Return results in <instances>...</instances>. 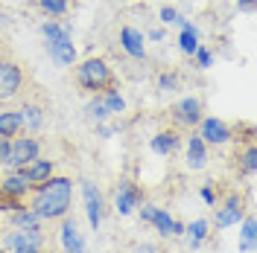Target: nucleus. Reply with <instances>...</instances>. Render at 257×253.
I'll return each mask as SVG.
<instances>
[{"label": "nucleus", "instance_id": "f257e3e1", "mask_svg": "<svg viewBox=\"0 0 257 253\" xmlns=\"http://www.w3.org/2000/svg\"><path fill=\"white\" fill-rule=\"evenodd\" d=\"M27 206L41 222L59 224L73 210V178L70 174H53L50 180L32 186L30 198H27Z\"/></svg>", "mask_w": 257, "mask_h": 253}, {"label": "nucleus", "instance_id": "f03ea898", "mask_svg": "<svg viewBox=\"0 0 257 253\" xmlns=\"http://www.w3.org/2000/svg\"><path fill=\"white\" fill-rule=\"evenodd\" d=\"M73 82L79 84L85 94H102L108 88H117V76H114L111 64L105 58H85V62L73 64Z\"/></svg>", "mask_w": 257, "mask_h": 253}, {"label": "nucleus", "instance_id": "7ed1b4c3", "mask_svg": "<svg viewBox=\"0 0 257 253\" xmlns=\"http://www.w3.org/2000/svg\"><path fill=\"white\" fill-rule=\"evenodd\" d=\"M41 148H44V142L38 134H18L9 140V152L3 158V166L9 172H21L24 166H30L32 160L41 158Z\"/></svg>", "mask_w": 257, "mask_h": 253}, {"label": "nucleus", "instance_id": "20e7f679", "mask_svg": "<svg viewBox=\"0 0 257 253\" xmlns=\"http://www.w3.org/2000/svg\"><path fill=\"white\" fill-rule=\"evenodd\" d=\"M27 67L18 62V58H0V102H12V99H21L24 90H27Z\"/></svg>", "mask_w": 257, "mask_h": 253}, {"label": "nucleus", "instance_id": "39448f33", "mask_svg": "<svg viewBox=\"0 0 257 253\" xmlns=\"http://www.w3.org/2000/svg\"><path fill=\"white\" fill-rule=\"evenodd\" d=\"M202 116H205V102H202V96H181L178 102H173V108H170V122L176 128V131H193V128L202 122Z\"/></svg>", "mask_w": 257, "mask_h": 253}, {"label": "nucleus", "instance_id": "423d86ee", "mask_svg": "<svg viewBox=\"0 0 257 253\" xmlns=\"http://www.w3.org/2000/svg\"><path fill=\"white\" fill-rule=\"evenodd\" d=\"M248 212V204L240 192H228L225 198H219L216 212H213V227L216 230H228V227H237L242 222V216Z\"/></svg>", "mask_w": 257, "mask_h": 253}, {"label": "nucleus", "instance_id": "0eeeda50", "mask_svg": "<svg viewBox=\"0 0 257 253\" xmlns=\"http://www.w3.org/2000/svg\"><path fill=\"white\" fill-rule=\"evenodd\" d=\"M196 134L202 137V142H205L208 148L210 146H213V148H222L228 142H234V126L225 122L222 116H213V114L202 116V122L196 126Z\"/></svg>", "mask_w": 257, "mask_h": 253}, {"label": "nucleus", "instance_id": "6e6552de", "mask_svg": "<svg viewBox=\"0 0 257 253\" xmlns=\"http://www.w3.org/2000/svg\"><path fill=\"white\" fill-rule=\"evenodd\" d=\"M144 204V190L132 180V178H120L117 186H114V195H111V206L117 216H132L138 206Z\"/></svg>", "mask_w": 257, "mask_h": 253}, {"label": "nucleus", "instance_id": "1a4fd4ad", "mask_svg": "<svg viewBox=\"0 0 257 253\" xmlns=\"http://www.w3.org/2000/svg\"><path fill=\"white\" fill-rule=\"evenodd\" d=\"M82 186V201H85V216H88V224H91V230H99L102 222H105V195L102 190L96 186L91 178H82L79 180Z\"/></svg>", "mask_w": 257, "mask_h": 253}, {"label": "nucleus", "instance_id": "9d476101", "mask_svg": "<svg viewBox=\"0 0 257 253\" xmlns=\"http://www.w3.org/2000/svg\"><path fill=\"white\" fill-rule=\"evenodd\" d=\"M21 128H24V134H41L44 126H47V102L44 99H38V96H27L24 102H21Z\"/></svg>", "mask_w": 257, "mask_h": 253}, {"label": "nucleus", "instance_id": "9b49d317", "mask_svg": "<svg viewBox=\"0 0 257 253\" xmlns=\"http://www.w3.org/2000/svg\"><path fill=\"white\" fill-rule=\"evenodd\" d=\"M117 44H120V50L126 52L128 58H135V62H146V58H149L144 30H138V26H132V24H123V26L117 30Z\"/></svg>", "mask_w": 257, "mask_h": 253}, {"label": "nucleus", "instance_id": "f8f14e48", "mask_svg": "<svg viewBox=\"0 0 257 253\" xmlns=\"http://www.w3.org/2000/svg\"><path fill=\"white\" fill-rule=\"evenodd\" d=\"M181 146H184V137H181V131H176V128H161V131H155L152 137H149V152L155 154V158H176L178 152H181Z\"/></svg>", "mask_w": 257, "mask_h": 253}, {"label": "nucleus", "instance_id": "ddd939ff", "mask_svg": "<svg viewBox=\"0 0 257 253\" xmlns=\"http://www.w3.org/2000/svg\"><path fill=\"white\" fill-rule=\"evenodd\" d=\"M0 248H3V253H15L24 248H47V233H44V227L41 230H12L0 238Z\"/></svg>", "mask_w": 257, "mask_h": 253}, {"label": "nucleus", "instance_id": "4468645a", "mask_svg": "<svg viewBox=\"0 0 257 253\" xmlns=\"http://www.w3.org/2000/svg\"><path fill=\"white\" fill-rule=\"evenodd\" d=\"M59 244H62L64 253H88V242H85V233L79 230V224L73 216H67L59 222Z\"/></svg>", "mask_w": 257, "mask_h": 253}, {"label": "nucleus", "instance_id": "2eb2a0df", "mask_svg": "<svg viewBox=\"0 0 257 253\" xmlns=\"http://www.w3.org/2000/svg\"><path fill=\"white\" fill-rule=\"evenodd\" d=\"M184 166L190 169V172H202V169H208L210 163V148L202 142V137L196 134V131H190V137L184 140Z\"/></svg>", "mask_w": 257, "mask_h": 253}, {"label": "nucleus", "instance_id": "dca6fc26", "mask_svg": "<svg viewBox=\"0 0 257 253\" xmlns=\"http://www.w3.org/2000/svg\"><path fill=\"white\" fill-rule=\"evenodd\" d=\"M47 56H50V62L59 64V67H73L76 58H79L76 44H73V35H62V38L50 41L47 44Z\"/></svg>", "mask_w": 257, "mask_h": 253}, {"label": "nucleus", "instance_id": "f3484780", "mask_svg": "<svg viewBox=\"0 0 257 253\" xmlns=\"http://www.w3.org/2000/svg\"><path fill=\"white\" fill-rule=\"evenodd\" d=\"M149 227H155V233H158L161 238H181L184 236V222L173 218L164 206H155V216H152Z\"/></svg>", "mask_w": 257, "mask_h": 253}, {"label": "nucleus", "instance_id": "a211bd4d", "mask_svg": "<svg viewBox=\"0 0 257 253\" xmlns=\"http://www.w3.org/2000/svg\"><path fill=\"white\" fill-rule=\"evenodd\" d=\"M32 192V184L24 178V172H6L0 180V195L12 198V201H27Z\"/></svg>", "mask_w": 257, "mask_h": 253}, {"label": "nucleus", "instance_id": "6ab92c4d", "mask_svg": "<svg viewBox=\"0 0 257 253\" xmlns=\"http://www.w3.org/2000/svg\"><path fill=\"white\" fill-rule=\"evenodd\" d=\"M21 172H24V178L30 180L32 186H38V184H44V180H50V178L56 174V160L53 158H38V160H32L30 166H24Z\"/></svg>", "mask_w": 257, "mask_h": 253}, {"label": "nucleus", "instance_id": "aec40b11", "mask_svg": "<svg viewBox=\"0 0 257 253\" xmlns=\"http://www.w3.org/2000/svg\"><path fill=\"white\" fill-rule=\"evenodd\" d=\"M257 250V222L254 212H245L240 222V248L237 253H254Z\"/></svg>", "mask_w": 257, "mask_h": 253}, {"label": "nucleus", "instance_id": "412c9836", "mask_svg": "<svg viewBox=\"0 0 257 253\" xmlns=\"http://www.w3.org/2000/svg\"><path fill=\"white\" fill-rule=\"evenodd\" d=\"M210 236V222L208 218H196V222L184 224V238H187V244H190V250H199Z\"/></svg>", "mask_w": 257, "mask_h": 253}, {"label": "nucleus", "instance_id": "4be33fe9", "mask_svg": "<svg viewBox=\"0 0 257 253\" xmlns=\"http://www.w3.org/2000/svg\"><path fill=\"white\" fill-rule=\"evenodd\" d=\"M9 224H12L15 230H41V224H44V222H41V218H38L27 204H21L18 210L9 212Z\"/></svg>", "mask_w": 257, "mask_h": 253}, {"label": "nucleus", "instance_id": "5701e85b", "mask_svg": "<svg viewBox=\"0 0 257 253\" xmlns=\"http://www.w3.org/2000/svg\"><path fill=\"white\" fill-rule=\"evenodd\" d=\"M18 134H24L18 108H12V111H0V137H3V140H12V137H18Z\"/></svg>", "mask_w": 257, "mask_h": 253}, {"label": "nucleus", "instance_id": "b1692460", "mask_svg": "<svg viewBox=\"0 0 257 253\" xmlns=\"http://www.w3.org/2000/svg\"><path fill=\"white\" fill-rule=\"evenodd\" d=\"M99 99H102L105 111L111 114V116H117V114H126V108H128V102H126V96L120 94V88H108V90H102V94H99Z\"/></svg>", "mask_w": 257, "mask_h": 253}, {"label": "nucleus", "instance_id": "393cba45", "mask_svg": "<svg viewBox=\"0 0 257 253\" xmlns=\"http://www.w3.org/2000/svg\"><path fill=\"white\" fill-rule=\"evenodd\" d=\"M234 160H237V169H240L245 178H254V172H257V146L254 142L242 146V152Z\"/></svg>", "mask_w": 257, "mask_h": 253}, {"label": "nucleus", "instance_id": "a878e982", "mask_svg": "<svg viewBox=\"0 0 257 253\" xmlns=\"http://www.w3.org/2000/svg\"><path fill=\"white\" fill-rule=\"evenodd\" d=\"M155 90L164 96L178 94L181 90V76H178L176 70H161L158 76H155Z\"/></svg>", "mask_w": 257, "mask_h": 253}, {"label": "nucleus", "instance_id": "bb28decb", "mask_svg": "<svg viewBox=\"0 0 257 253\" xmlns=\"http://www.w3.org/2000/svg\"><path fill=\"white\" fill-rule=\"evenodd\" d=\"M82 111H85V120H88V122H94V126H99V122H108V120H111V114L105 111V105H102L99 94L91 96V99L85 102V108H82Z\"/></svg>", "mask_w": 257, "mask_h": 253}, {"label": "nucleus", "instance_id": "cd10ccee", "mask_svg": "<svg viewBox=\"0 0 257 253\" xmlns=\"http://www.w3.org/2000/svg\"><path fill=\"white\" fill-rule=\"evenodd\" d=\"M62 35H73V26H70V24H62V20H50V18L41 24V38H44V44L62 38Z\"/></svg>", "mask_w": 257, "mask_h": 253}, {"label": "nucleus", "instance_id": "c85d7f7f", "mask_svg": "<svg viewBox=\"0 0 257 253\" xmlns=\"http://www.w3.org/2000/svg\"><path fill=\"white\" fill-rule=\"evenodd\" d=\"M35 3H38V9H41L50 20L64 18L67 15V9H70V0H35Z\"/></svg>", "mask_w": 257, "mask_h": 253}, {"label": "nucleus", "instance_id": "c756f323", "mask_svg": "<svg viewBox=\"0 0 257 253\" xmlns=\"http://www.w3.org/2000/svg\"><path fill=\"white\" fill-rule=\"evenodd\" d=\"M193 64H196L199 70H210V67H213V52H210L208 44H199V50L193 52Z\"/></svg>", "mask_w": 257, "mask_h": 253}, {"label": "nucleus", "instance_id": "7c9ffc66", "mask_svg": "<svg viewBox=\"0 0 257 253\" xmlns=\"http://www.w3.org/2000/svg\"><path fill=\"white\" fill-rule=\"evenodd\" d=\"M199 198H202V204H205V206H216L222 195H219V190L213 186V180H208V184H202V186H199Z\"/></svg>", "mask_w": 257, "mask_h": 253}, {"label": "nucleus", "instance_id": "2f4dec72", "mask_svg": "<svg viewBox=\"0 0 257 253\" xmlns=\"http://www.w3.org/2000/svg\"><path fill=\"white\" fill-rule=\"evenodd\" d=\"M178 9L176 6H161V12H158V20L164 24V26H173V24H178Z\"/></svg>", "mask_w": 257, "mask_h": 253}, {"label": "nucleus", "instance_id": "473e14b6", "mask_svg": "<svg viewBox=\"0 0 257 253\" xmlns=\"http://www.w3.org/2000/svg\"><path fill=\"white\" fill-rule=\"evenodd\" d=\"M94 131H96L99 140H111L114 134H117V126H105V122H99V126H94Z\"/></svg>", "mask_w": 257, "mask_h": 253}, {"label": "nucleus", "instance_id": "72a5a7b5", "mask_svg": "<svg viewBox=\"0 0 257 253\" xmlns=\"http://www.w3.org/2000/svg\"><path fill=\"white\" fill-rule=\"evenodd\" d=\"M144 35H146V41H155V44H158V41H164V38H167V32H164V26H155V30L144 32Z\"/></svg>", "mask_w": 257, "mask_h": 253}, {"label": "nucleus", "instance_id": "f704fd0d", "mask_svg": "<svg viewBox=\"0 0 257 253\" xmlns=\"http://www.w3.org/2000/svg\"><path fill=\"white\" fill-rule=\"evenodd\" d=\"M135 253H158V244L155 242H138L135 244Z\"/></svg>", "mask_w": 257, "mask_h": 253}, {"label": "nucleus", "instance_id": "c9c22d12", "mask_svg": "<svg viewBox=\"0 0 257 253\" xmlns=\"http://www.w3.org/2000/svg\"><path fill=\"white\" fill-rule=\"evenodd\" d=\"M237 9L240 12H251L254 9V0H237Z\"/></svg>", "mask_w": 257, "mask_h": 253}, {"label": "nucleus", "instance_id": "e433bc0d", "mask_svg": "<svg viewBox=\"0 0 257 253\" xmlns=\"http://www.w3.org/2000/svg\"><path fill=\"white\" fill-rule=\"evenodd\" d=\"M6 152H9V140H3V137H0V166H3V158H6Z\"/></svg>", "mask_w": 257, "mask_h": 253}, {"label": "nucleus", "instance_id": "4c0bfd02", "mask_svg": "<svg viewBox=\"0 0 257 253\" xmlns=\"http://www.w3.org/2000/svg\"><path fill=\"white\" fill-rule=\"evenodd\" d=\"M15 253H50L47 248H24V250H15Z\"/></svg>", "mask_w": 257, "mask_h": 253}, {"label": "nucleus", "instance_id": "58836bf2", "mask_svg": "<svg viewBox=\"0 0 257 253\" xmlns=\"http://www.w3.org/2000/svg\"><path fill=\"white\" fill-rule=\"evenodd\" d=\"M6 56V44H3V38H0V58Z\"/></svg>", "mask_w": 257, "mask_h": 253}, {"label": "nucleus", "instance_id": "ea45409f", "mask_svg": "<svg viewBox=\"0 0 257 253\" xmlns=\"http://www.w3.org/2000/svg\"><path fill=\"white\" fill-rule=\"evenodd\" d=\"M0 253H3V248H0Z\"/></svg>", "mask_w": 257, "mask_h": 253}, {"label": "nucleus", "instance_id": "a19ab883", "mask_svg": "<svg viewBox=\"0 0 257 253\" xmlns=\"http://www.w3.org/2000/svg\"><path fill=\"white\" fill-rule=\"evenodd\" d=\"M0 169H3V166H0Z\"/></svg>", "mask_w": 257, "mask_h": 253}]
</instances>
